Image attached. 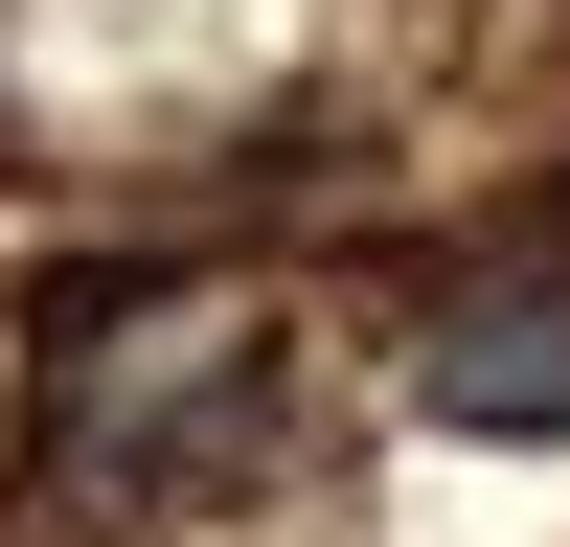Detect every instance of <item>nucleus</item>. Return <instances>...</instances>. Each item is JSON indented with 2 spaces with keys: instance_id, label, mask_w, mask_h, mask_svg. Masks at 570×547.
Here are the masks:
<instances>
[{
  "instance_id": "obj_1",
  "label": "nucleus",
  "mask_w": 570,
  "mask_h": 547,
  "mask_svg": "<svg viewBox=\"0 0 570 547\" xmlns=\"http://www.w3.org/2000/svg\"><path fill=\"white\" fill-rule=\"evenodd\" d=\"M411 410L502 456H570V274H456L434 342H411Z\"/></svg>"
}]
</instances>
